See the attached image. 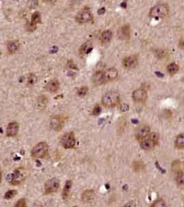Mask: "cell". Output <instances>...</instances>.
Listing matches in <instances>:
<instances>
[{
	"label": "cell",
	"mask_w": 184,
	"mask_h": 207,
	"mask_svg": "<svg viewBox=\"0 0 184 207\" xmlns=\"http://www.w3.org/2000/svg\"><path fill=\"white\" fill-rule=\"evenodd\" d=\"M150 131H151V129H150V128L148 126L142 125L140 126L137 130H136V137L138 140L140 141L141 140L145 139V138L147 137L149 135V134L151 133Z\"/></svg>",
	"instance_id": "30bf717a"
},
{
	"label": "cell",
	"mask_w": 184,
	"mask_h": 207,
	"mask_svg": "<svg viewBox=\"0 0 184 207\" xmlns=\"http://www.w3.org/2000/svg\"><path fill=\"white\" fill-rule=\"evenodd\" d=\"M155 55L159 58H163L165 57L167 54V52L166 50H163V49H156L155 50Z\"/></svg>",
	"instance_id": "484cf974"
},
{
	"label": "cell",
	"mask_w": 184,
	"mask_h": 207,
	"mask_svg": "<svg viewBox=\"0 0 184 207\" xmlns=\"http://www.w3.org/2000/svg\"><path fill=\"white\" fill-rule=\"evenodd\" d=\"M92 45L90 41H87L82 45L80 49V54L82 56L88 54L92 50Z\"/></svg>",
	"instance_id": "d6986e66"
},
{
	"label": "cell",
	"mask_w": 184,
	"mask_h": 207,
	"mask_svg": "<svg viewBox=\"0 0 184 207\" xmlns=\"http://www.w3.org/2000/svg\"><path fill=\"white\" fill-rule=\"evenodd\" d=\"M19 48V43L16 41H13L8 43V50L11 54H14Z\"/></svg>",
	"instance_id": "44dd1931"
},
{
	"label": "cell",
	"mask_w": 184,
	"mask_h": 207,
	"mask_svg": "<svg viewBox=\"0 0 184 207\" xmlns=\"http://www.w3.org/2000/svg\"><path fill=\"white\" fill-rule=\"evenodd\" d=\"M168 8L165 4L155 5L151 9L149 15L153 18H163L168 14Z\"/></svg>",
	"instance_id": "277c9868"
},
{
	"label": "cell",
	"mask_w": 184,
	"mask_h": 207,
	"mask_svg": "<svg viewBox=\"0 0 184 207\" xmlns=\"http://www.w3.org/2000/svg\"><path fill=\"white\" fill-rule=\"evenodd\" d=\"M166 206V203L164 201V200L160 199L153 202V204L151 205V207H164Z\"/></svg>",
	"instance_id": "4dcf8cb0"
},
{
	"label": "cell",
	"mask_w": 184,
	"mask_h": 207,
	"mask_svg": "<svg viewBox=\"0 0 184 207\" xmlns=\"http://www.w3.org/2000/svg\"><path fill=\"white\" fill-rule=\"evenodd\" d=\"M94 198V193L92 190H86L82 194V199L84 202L89 203L92 201Z\"/></svg>",
	"instance_id": "ac0fdd59"
},
{
	"label": "cell",
	"mask_w": 184,
	"mask_h": 207,
	"mask_svg": "<svg viewBox=\"0 0 184 207\" xmlns=\"http://www.w3.org/2000/svg\"><path fill=\"white\" fill-rule=\"evenodd\" d=\"M49 151V146L46 143H38L33 147L32 150V156L36 159H43L47 155Z\"/></svg>",
	"instance_id": "3957f363"
},
{
	"label": "cell",
	"mask_w": 184,
	"mask_h": 207,
	"mask_svg": "<svg viewBox=\"0 0 184 207\" xmlns=\"http://www.w3.org/2000/svg\"><path fill=\"white\" fill-rule=\"evenodd\" d=\"M132 99L137 103H144L147 99V92L143 89H136L133 92Z\"/></svg>",
	"instance_id": "ba28073f"
},
{
	"label": "cell",
	"mask_w": 184,
	"mask_h": 207,
	"mask_svg": "<svg viewBox=\"0 0 184 207\" xmlns=\"http://www.w3.org/2000/svg\"><path fill=\"white\" fill-rule=\"evenodd\" d=\"M105 11H106V9H105V8H101V9L99 10V11H98V13H99V15L104 14Z\"/></svg>",
	"instance_id": "d590c367"
},
{
	"label": "cell",
	"mask_w": 184,
	"mask_h": 207,
	"mask_svg": "<svg viewBox=\"0 0 184 207\" xmlns=\"http://www.w3.org/2000/svg\"><path fill=\"white\" fill-rule=\"evenodd\" d=\"M36 82H37V77L36 76V75H34V74L33 73L30 74L29 76H28V80H27V85L30 87V86L35 85V84L36 83Z\"/></svg>",
	"instance_id": "d4e9b609"
},
{
	"label": "cell",
	"mask_w": 184,
	"mask_h": 207,
	"mask_svg": "<svg viewBox=\"0 0 184 207\" xmlns=\"http://www.w3.org/2000/svg\"><path fill=\"white\" fill-rule=\"evenodd\" d=\"M176 181L177 184L179 185H184V173L182 171L179 172L177 175Z\"/></svg>",
	"instance_id": "4316f807"
},
{
	"label": "cell",
	"mask_w": 184,
	"mask_h": 207,
	"mask_svg": "<svg viewBox=\"0 0 184 207\" xmlns=\"http://www.w3.org/2000/svg\"><path fill=\"white\" fill-rule=\"evenodd\" d=\"M26 206V200L24 198L20 199L15 204V207H25Z\"/></svg>",
	"instance_id": "1f68e13d"
},
{
	"label": "cell",
	"mask_w": 184,
	"mask_h": 207,
	"mask_svg": "<svg viewBox=\"0 0 184 207\" xmlns=\"http://www.w3.org/2000/svg\"><path fill=\"white\" fill-rule=\"evenodd\" d=\"M119 36L121 39L127 40L130 38L129 25L126 24L121 27L119 30Z\"/></svg>",
	"instance_id": "2e32d148"
},
{
	"label": "cell",
	"mask_w": 184,
	"mask_h": 207,
	"mask_svg": "<svg viewBox=\"0 0 184 207\" xmlns=\"http://www.w3.org/2000/svg\"><path fill=\"white\" fill-rule=\"evenodd\" d=\"M45 90L50 93H55L59 90L60 83L57 79H53L47 83L45 87Z\"/></svg>",
	"instance_id": "5bb4252c"
},
{
	"label": "cell",
	"mask_w": 184,
	"mask_h": 207,
	"mask_svg": "<svg viewBox=\"0 0 184 207\" xmlns=\"http://www.w3.org/2000/svg\"><path fill=\"white\" fill-rule=\"evenodd\" d=\"M60 188V181L58 178H53L48 180L46 183H45L44 186V189L46 194H50L56 192L58 191Z\"/></svg>",
	"instance_id": "8992f818"
},
{
	"label": "cell",
	"mask_w": 184,
	"mask_h": 207,
	"mask_svg": "<svg viewBox=\"0 0 184 207\" xmlns=\"http://www.w3.org/2000/svg\"><path fill=\"white\" fill-rule=\"evenodd\" d=\"M155 74H156V75H158V77H160V78H161V77H163L164 76V74L160 73V72H156V73H155Z\"/></svg>",
	"instance_id": "8d00e7d4"
},
{
	"label": "cell",
	"mask_w": 184,
	"mask_h": 207,
	"mask_svg": "<svg viewBox=\"0 0 184 207\" xmlns=\"http://www.w3.org/2000/svg\"><path fill=\"white\" fill-rule=\"evenodd\" d=\"M88 91V89L87 87H82L77 90V93L79 96L82 97L86 95Z\"/></svg>",
	"instance_id": "f546056e"
},
{
	"label": "cell",
	"mask_w": 184,
	"mask_h": 207,
	"mask_svg": "<svg viewBox=\"0 0 184 207\" xmlns=\"http://www.w3.org/2000/svg\"><path fill=\"white\" fill-rule=\"evenodd\" d=\"M92 82L94 85L100 86L106 83L105 79L104 71H97L93 74L92 78Z\"/></svg>",
	"instance_id": "7c38bea8"
},
{
	"label": "cell",
	"mask_w": 184,
	"mask_h": 207,
	"mask_svg": "<svg viewBox=\"0 0 184 207\" xmlns=\"http://www.w3.org/2000/svg\"><path fill=\"white\" fill-rule=\"evenodd\" d=\"M175 147L178 149H183L184 148V133L179 134L176 138L175 142Z\"/></svg>",
	"instance_id": "603a6c76"
},
{
	"label": "cell",
	"mask_w": 184,
	"mask_h": 207,
	"mask_svg": "<svg viewBox=\"0 0 184 207\" xmlns=\"http://www.w3.org/2000/svg\"><path fill=\"white\" fill-rule=\"evenodd\" d=\"M179 71V66L175 63H170L167 67V71L170 75H175Z\"/></svg>",
	"instance_id": "cb8c5ba5"
},
{
	"label": "cell",
	"mask_w": 184,
	"mask_h": 207,
	"mask_svg": "<svg viewBox=\"0 0 184 207\" xmlns=\"http://www.w3.org/2000/svg\"><path fill=\"white\" fill-rule=\"evenodd\" d=\"M62 146L65 149H71L75 147L76 144V139L75 134L73 132H67L62 136L61 139Z\"/></svg>",
	"instance_id": "5b68a950"
},
{
	"label": "cell",
	"mask_w": 184,
	"mask_h": 207,
	"mask_svg": "<svg viewBox=\"0 0 184 207\" xmlns=\"http://www.w3.org/2000/svg\"><path fill=\"white\" fill-rule=\"evenodd\" d=\"M41 22V18H40V15L38 12H36L32 15V16L31 23H30L29 30L30 31H33L36 29L37 24Z\"/></svg>",
	"instance_id": "e0dca14e"
},
{
	"label": "cell",
	"mask_w": 184,
	"mask_h": 207,
	"mask_svg": "<svg viewBox=\"0 0 184 207\" xmlns=\"http://www.w3.org/2000/svg\"><path fill=\"white\" fill-rule=\"evenodd\" d=\"M16 193H17V191H16V190H10V191H7V192L5 193L4 198L8 200L12 199V198H14V197L16 196Z\"/></svg>",
	"instance_id": "f1b7e54d"
},
{
	"label": "cell",
	"mask_w": 184,
	"mask_h": 207,
	"mask_svg": "<svg viewBox=\"0 0 184 207\" xmlns=\"http://www.w3.org/2000/svg\"><path fill=\"white\" fill-rule=\"evenodd\" d=\"M118 71L115 68H109L108 69L104 71L105 79L106 83L115 80L118 78Z\"/></svg>",
	"instance_id": "4fadbf2b"
},
{
	"label": "cell",
	"mask_w": 184,
	"mask_h": 207,
	"mask_svg": "<svg viewBox=\"0 0 184 207\" xmlns=\"http://www.w3.org/2000/svg\"><path fill=\"white\" fill-rule=\"evenodd\" d=\"M112 37V32L111 30H106L103 32L101 36V43L104 44H107L111 41Z\"/></svg>",
	"instance_id": "ffe728a7"
},
{
	"label": "cell",
	"mask_w": 184,
	"mask_h": 207,
	"mask_svg": "<svg viewBox=\"0 0 184 207\" xmlns=\"http://www.w3.org/2000/svg\"><path fill=\"white\" fill-rule=\"evenodd\" d=\"M133 168H134V171H140L143 169L144 165L141 162H139V161H135V162L133 163Z\"/></svg>",
	"instance_id": "83f0119b"
},
{
	"label": "cell",
	"mask_w": 184,
	"mask_h": 207,
	"mask_svg": "<svg viewBox=\"0 0 184 207\" xmlns=\"http://www.w3.org/2000/svg\"><path fill=\"white\" fill-rule=\"evenodd\" d=\"M19 126L17 122H13L8 124L7 130H6V134L8 137H15L18 133Z\"/></svg>",
	"instance_id": "9a60e30c"
},
{
	"label": "cell",
	"mask_w": 184,
	"mask_h": 207,
	"mask_svg": "<svg viewBox=\"0 0 184 207\" xmlns=\"http://www.w3.org/2000/svg\"><path fill=\"white\" fill-rule=\"evenodd\" d=\"M179 45V48L181 49H182V50H184V37H183V38H182L181 39Z\"/></svg>",
	"instance_id": "e575fe53"
},
{
	"label": "cell",
	"mask_w": 184,
	"mask_h": 207,
	"mask_svg": "<svg viewBox=\"0 0 184 207\" xmlns=\"http://www.w3.org/2000/svg\"><path fill=\"white\" fill-rule=\"evenodd\" d=\"M101 102H102L103 105L106 107H115L120 102L119 94L116 91H109L106 93L103 96Z\"/></svg>",
	"instance_id": "6da1fadb"
},
{
	"label": "cell",
	"mask_w": 184,
	"mask_h": 207,
	"mask_svg": "<svg viewBox=\"0 0 184 207\" xmlns=\"http://www.w3.org/2000/svg\"><path fill=\"white\" fill-rule=\"evenodd\" d=\"M158 140L159 135L155 132H151L147 137L140 141V147L144 150H149L156 145Z\"/></svg>",
	"instance_id": "7a4b0ae2"
},
{
	"label": "cell",
	"mask_w": 184,
	"mask_h": 207,
	"mask_svg": "<svg viewBox=\"0 0 184 207\" xmlns=\"http://www.w3.org/2000/svg\"><path fill=\"white\" fill-rule=\"evenodd\" d=\"M138 64V56L136 55H131L126 57L123 60V65L126 69L135 68Z\"/></svg>",
	"instance_id": "9c48e42d"
},
{
	"label": "cell",
	"mask_w": 184,
	"mask_h": 207,
	"mask_svg": "<svg viewBox=\"0 0 184 207\" xmlns=\"http://www.w3.org/2000/svg\"><path fill=\"white\" fill-rule=\"evenodd\" d=\"M75 19L78 23H87L92 21V15L88 11H81L76 15Z\"/></svg>",
	"instance_id": "8fae6325"
},
{
	"label": "cell",
	"mask_w": 184,
	"mask_h": 207,
	"mask_svg": "<svg viewBox=\"0 0 184 207\" xmlns=\"http://www.w3.org/2000/svg\"><path fill=\"white\" fill-rule=\"evenodd\" d=\"M101 108L100 106H99V104H97V105H96L94 107L93 110H92V115L97 116L101 113Z\"/></svg>",
	"instance_id": "d6a6232c"
},
{
	"label": "cell",
	"mask_w": 184,
	"mask_h": 207,
	"mask_svg": "<svg viewBox=\"0 0 184 207\" xmlns=\"http://www.w3.org/2000/svg\"><path fill=\"white\" fill-rule=\"evenodd\" d=\"M66 121V117L62 115H55L51 117L50 126L55 132H60L63 128Z\"/></svg>",
	"instance_id": "52a82bcc"
},
{
	"label": "cell",
	"mask_w": 184,
	"mask_h": 207,
	"mask_svg": "<svg viewBox=\"0 0 184 207\" xmlns=\"http://www.w3.org/2000/svg\"><path fill=\"white\" fill-rule=\"evenodd\" d=\"M72 186V182L71 181H67V183H66L65 187H64L63 192H62V198L63 199H67L68 198L69 196V193H70L71 189Z\"/></svg>",
	"instance_id": "7402d4cb"
},
{
	"label": "cell",
	"mask_w": 184,
	"mask_h": 207,
	"mask_svg": "<svg viewBox=\"0 0 184 207\" xmlns=\"http://www.w3.org/2000/svg\"><path fill=\"white\" fill-rule=\"evenodd\" d=\"M68 66L69 68H71V69H77V68L76 67L75 65L73 63L72 61H69L68 63Z\"/></svg>",
	"instance_id": "836d02e7"
},
{
	"label": "cell",
	"mask_w": 184,
	"mask_h": 207,
	"mask_svg": "<svg viewBox=\"0 0 184 207\" xmlns=\"http://www.w3.org/2000/svg\"><path fill=\"white\" fill-rule=\"evenodd\" d=\"M121 5H122V7L123 6V7H124V8H125L127 4H126V3H123V4H122Z\"/></svg>",
	"instance_id": "74e56055"
}]
</instances>
